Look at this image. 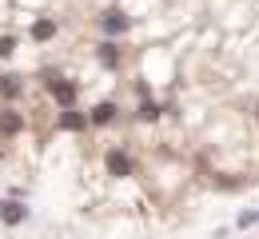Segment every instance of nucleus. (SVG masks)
<instances>
[{
    "instance_id": "nucleus-4",
    "label": "nucleus",
    "mask_w": 259,
    "mask_h": 239,
    "mask_svg": "<svg viewBox=\"0 0 259 239\" xmlns=\"http://www.w3.org/2000/svg\"><path fill=\"white\" fill-rule=\"evenodd\" d=\"M28 219V207L20 204V200H4L0 204V223L4 227H16V223H24Z\"/></svg>"
},
{
    "instance_id": "nucleus-8",
    "label": "nucleus",
    "mask_w": 259,
    "mask_h": 239,
    "mask_svg": "<svg viewBox=\"0 0 259 239\" xmlns=\"http://www.w3.org/2000/svg\"><path fill=\"white\" fill-rule=\"evenodd\" d=\"M20 128H24L20 112H12V108H8V112H0V136H16Z\"/></svg>"
},
{
    "instance_id": "nucleus-5",
    "label": "nucleus",
    "mask_w": 259,
    "mask_h": 239,
    "mask_svg": "<svg viewBox=\"0 0 259 239\" xmlns=\"http://www.w3.org/2000/svg\"><path fill=\"white\" fill-rule=\"evenodd\" d=\"M116 112H120V108H116L112 100H100L96 108L88 112V124H92V128H108V124L116 120Z\"/></svg>"
},
{
    "instance_id": "nucleus-7",
    "label": "nucleus",
    "mask_w": 259,
    "mask_h": 239,
    "mask_svg": "<svg viewBox=\"0 0 259 239\" xmlns=\"http://www.w3.org/2000/svg\"><path fill=\"white\" fill-rule=\"evenodd\" d=\"M96 60H100V64H104L108 72H112V68H120V48H116L112 40H104V44L96 48Z\"/></svg>"
},
{
    "instance_id": "nucleus-9",
    "label": "nucleus",
    "mask_w": 259,
    "mask_h": 239,
    "mask_svg": "<svg viewBox=\"0 0 259 239\" xmlns=\"http://www.w3.org/2000/svg\"><path fill=\"white\" fill-rule=\"evenodd\" d=\"M20 96V76H0V100H16Z\"/></svg>"
},
{
    "instance_id": "nucleus-1",
    "label": "nucleus",
    "mask_w": 259,
    "mask_h": 239,
    "mask_svg": "<svg viewBox=\"0 0 259 239\" xmlns=\"http://www.w3.org/2000/svg\"><path fill=\"white\" fill-rule=\"evenodd\" d=\"M44 84H48L52 100L60 104V108H72V104H76V96H80V88H76L72 80H64L60 72H48V76H44Z\"/></svg>"
},
{
    "instance_id": "nucleus-6",
    "label": "nucleus",
    "mask_w": 259,
    "mask_h": 239,
    "mask_svg": "<svg viewBox=\"0 0 259 239\" xmlns=\"http://www.w3.org/2000/svg\"><path fill=\"white\" fill-rule=\"evenodd\" d=\"M56 124H60V132H84V128H88V116L76 112V108H64Z\"/></svg>"
},
{
    "instance_id": "nucleus-2",
    "label": "nucleus",
    "mask_w": 259,
    "mask_h": 239,
    "mask_svg": "<svg viewBox=\"0 0 259 239\" xmlns=\"http://www.w3.org/2000/svg\"><path fill=\"white\" fill-rule=\"evenodd\" d=\"M104 164H108V171H112L116 179H124V175L136 171V164H132V156L124 148H108V152H104Z\"/></svg>"
},
{
    "instance_id": "nucleus-13",
    "label": "nucleus",
    "mask_w": 259,
    "mask_h": 239,
    "mask_svg": "<svg viewBox=\"0 0 259 239\" xmlns=\"http://www.w3.org/2000/svg\"><path fill=\"white\" fill-rule=\"evenodd\" d=\"M16 52V36H0V56H12Z\"/></svg>"
},
{
    "instance_id": "nucleus-12",
    "label": "nucleus",
    "mask_w": 259,
    "mask_h": 239,
    "mask_svg": "<svg viewBox=\"0 0 259 239\" xmlns=\"http://www.w3.org/2000/svg\"><path fill=\"white\" fill-rule=\"evenodd\" d=\"M235 223H239V227H255V223H259V207H251V211H243V215H239Z\"/></svg>"
},
{
    "instance_id": "nucleus-11",
    "label": "nucleus",
    "mask_w": 259,
    "mask_h": 239,
    "mask_svg": "<svg viewBox=\"0 0 259 239\" xmlns=\"http://www.w3.org/2000/svg\"><path fill=\"white\" fill-rule=\"evenodd\" d=\"M136 116H140L144 124H152V120H160V108H156L152 100H144V104H140V112H136Z\"/></svg>"
},
{
    "instance_id": "nucleus-3",
    "label": "nucleus",
    "mask_w": 259,
    "mask_h": 239,
    "mask_svg": "<svg viewBox=\"0 0 259 239\" xmlns=\"http://www.w3.org/2000/svg\"><path fill=\"white\" fill-rule=\"evenodd\" d=\"M100 28H104V36H124L132 28V16L120 12V8H108V12L100 16Z\"/></svg>"
},
{
    "instance_id": "nucleus-10",
    "label": "nucleus",
    "mask_w": 259,
    "mask_h": 239,
    "mask_svg": "<svg viewBox=\"0 0 259 239\" xmlns=\"http://www.w3.org/2000/svg\"><path fill=\"white\" fill-rule=\"evenodd\" d=\"M56 36V20H36L32 24V40H52Z\"/></svg>"
}]
</instances>
